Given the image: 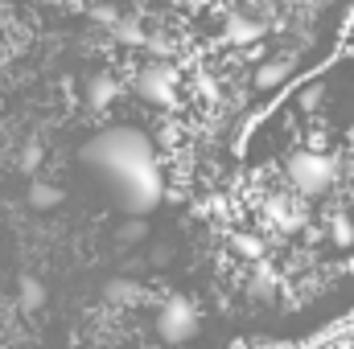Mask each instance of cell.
<instances>
[{
    "label": "cell",
    "mask_w": 354,
    "mask_h": 349,
    "mask_svg": "<svg viewBox=\"0 0 354 349\" xmlns=\"http://www.w3.org/2000/svg\"><path fill=\"white\" fill-rule=\"evenodd\" d=\"M235 251H239L243 259H260V255H264V243H260L256 235H235Z\"/></svg>",
    "instance_id": "12"
},
{
    "label": "cell",
    "mask_w": 354,
    "mask_h": 349,
    "mask_svg": "<svg viewBox=\"0 0 354 349\" xmlns=\"http://www.w3.org/2000/svg\"><path fill=\"white\" fill-rule=\"evenodd\" d=\"M120 94V87H115V79L111 74H95V79H87V107L91 111H103V107H111V99Z\"/></svg>",
    "instance_id": "6"
},
{
    "label": "cell",
    "mask_w": 354,
    "mask_h": 349,
    "mask_svg": "<svg viewBox=\"0 0 354 349\" xmlns=\"http://www.w3.org/2000/svg\"><path fill=\"white\" fill-rule=\"evenodd\" d=\"M157 337L165 346H189L198 337V308L189 296H169L157 308Z\"/></svg>",
    "instance_id": "2"
},
{
    "label": "cell",
    "mask_w": 354,
    "mask_h": 349,
    "mask_svg": "<svg viewBox=\"0 0 354 349\" xmlns=\"http://www.w3.org/2000/svg\"><path fill=\"white\" fill-rule=\"evenodd\" d=\"M79 161L99 177L124 214H153L165 197V177L157 165V148L140 128H103L79 148Z\"/></svg>",
    "instance_id": "1"
},
{
    "label": "cell",
    "mask_w": 354,
    "mask_h": 349,
    "mask_svg": "<svg viewBox=\"0 0 354 349\" xmlns=\"http://www.w3.org/2000/svg\"><path fill=\"white\" fill-rule=\"evenodd\" d=\"M284 79H288V62H264V66L256 70V79H252V83H256L260 90H276Z\"/></svg>",
    "instance_id": "11"
},
{
    "label": "cell",
    "mask_w": 354,
    "mask_h": 349,
    "mask_svg": "<svg viewBox=\"0 0 354 349\" xmlns=\"http://www.w3.org/2000/svg\"><path fill=\"white\" fill-rule=\"evenodd\" d=\"M103 296H107L111 304H128V308H132V304H145V300H149V296H145V288H140L136 279H124V275L107 279V283H103Z\"/></svg>",
    "instance_id": "5"
},
{
    "label": "cell",
    "mask_w": 354,
    "mask_h": 349,
    "mask_svg": "<svg viewBox=\"0 0 354 349\" xmlns=\"http://www.w3.org/2000/svg\"><path fill=\"white\" fill-rule=\"evenodd\" d=\"M322 83H313V87L305 90V94H301V107H305V111H309V107H317V103H322Z\"/></svg>",
    "instance_id": "17"
},
{
    "label": "cell",
    "mask_w": 354,
    "mask_h": 349,
    "mask_svg": "<svg viewBox=\"0 0 354 349\" xmlns=\"http://www.w3.org/2000/svg\"><path fill=\"white\" fill-rule=\"evenodd\" d=\"M46 283L41 279H33V275H25L21 283H17V304L25 308V312H37V308H46Z\"/></svg>",
    "instance_id": "8"
},
{
    "label": "cell",
    "mask_w": 354,
    "mask_h": 349,
    "mask_svg": "<svg viewBox=\"0 0 354 349\" xmlns=\"http://www.w3.org/2000/svg\"><path fill=\"white\" fill-rule=\"evenodd\" d=\"M140 239H145V218L128 214V222L120 226V243H140Z\"/></svg>",
    "instance_id": "14"
},
{
    "label": "cell",
    "mask_w": 354,
    "mask_h": 349,
    "mask_svg": "<svg viewBox=\"0 0 354 349\" xmlns=\"http://www.w3.org/2000/svg\"><path fill=\"white\" fill-rule=\"evenodd\" d=\"M330 239H334L338 247H354V222H351V218H334Z\"/></svg>",
    "instance_id": "13"
},
{
    "label": "cell",
    "mask_w": 354,
    "mask_h": 349,
    "mask_svg": "<svg viewBox=\"0 0 354 349\" xmlns=\"http://www.w3.org/2000/svg\"><path fill=\"white\" fill-rule=\"evenodd\" d=\"M264 214H268V222H276L280 230H297V226H301V214H297L284 197H272L264 206Z\"/></svg>",
    "instance_id": "9"
},
{
    "label": "cell",
    "mask_w": 354,
    "mask_h": 349,
    "mask_svg": "<svg viewBox=\"0 0 354 349\" xmlns=\"http://www.w3.org/2000/svg\"><path fill=\"white\" fill-rule=\"evenodd\" d=\"M288 181L297 185V193L317 197L334 185V161L326 152H292L288 157Z\"/></svg>",
    "instance_id": "3"
},
{
    "label": "cell",
    "mask_w": 354,
    "mask_h": 349,
    "mask_svg": "<svg viewBox=\"0 0 354 349\" xmlns=\"http://www.w3.org/2000/svg\"><path fill=\"white\" fill-rule=\"evenodd\" d=\"M37 165H41V144H25V152H21V169L33 173Z\"/></svg>",
    "instance_id": "16"
},
{
    "label": "cell",
    "mask_w": 354,
    "mask_h": 349,
    "mask_svg": "<svg viewBox=\"0 0 354 349\" xmlns=\"http://www.w3.org/2000/svg\"><path fill=\"white\" fill-rule=\"evenodd\" d=\"M260 33H264L260 21H248V17H231V21H227V37H231L235 46H252Z\"/></svg>",
    "instance_id": "10"
},
{
    "label": "cell",
    "mask_w": 354,
    "mask_h": 349,
    "mask_svg": "<svg viewBox=\"0 0 354 349\" xmlns=\"http://www.w3.org/2000/svg\"><path fill=\"white\" fill-rule=\"evenodd\" d=\"M136 94L153 107H174L177 103V70L169 62H149L136 79Z\"/></svg>",
    "instance_id": "4"
},
{
    "label": "cell",
    "mask_w": 354,
    "mask_h": 349,
    "mask_svg": "<svg viewBox=\"0 0 354 349\" xmlns=\"http://www.w3.org/2000/svg\"><path fill=\"white\" fill-rule=\"evenodd\" d=\"M91 21H99V25H115L120 17H115V8H91Z\"/></svg>",
    "instance_id": "18"
},
{
    "label": "cell",
    "mask_w": 354,
    "mask_h": 349,
    "mask_svg": "<svg viewBox=\"0 0 354 349\" xmlns=\"http://www.w3.org/2000/svg\"><path fill=\"white\" fill-rule=\"evenodd\" d=\"M25 197H29V206H33V210H58L66 193H62V189H58L54 181H33Z\"/></svg>",
    "instance_id": "7"
},
{
    "label": "cell",
    "mask_w": 354,
    "mask_h": 349,
    "mask_svg": "<svg viewBox=\"0 0 354 349\" xmlns=\"http://www.w3.org/2000/svg\"><path fill=\"white\" fill-rule=\"evenodd\" d=\"M248 292H252L256 300H268V296H276V279H272L268 271H260V275H256V279L248 283Z\"/></svg>",
    "instance_id": "15"
}]
</instances>
